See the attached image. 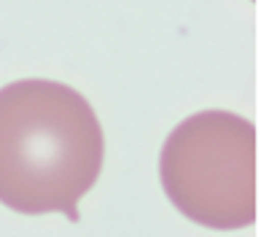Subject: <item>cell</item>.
<instances>
[{"mask_svg": "<svg viewBox=\"0 0 261 237\" xmlns=\"http://www.w3.org/2000/svg\"><path fill=\"white\" fill-rule=\"evenodd\" d=\"M105 135L89 100L49 78L0 89V202L24 216L65 213L97 183Z\"/></svg>", "mask_w": 261, "mask_h": 237, "instance_id": "obj_1", "label": "cell"}, {"mask_svg": "<svg viewBox=\"0 0 261 237\" xmlns=\"http://www.w3.org/2000/svg\"><path fill=\"white\" fill-rule=\"evenodd\" d=\"M167 200L199 226L245 229L258 219V132L231 111H199L167 135L159 154Z\"/></svg>", "mask_w": 261, "mask_h": 237, "instance_id": "obj_2", "label": "cell"}]
</instances>
